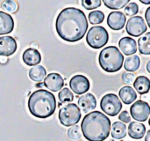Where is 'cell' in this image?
Masks as SVG:
<instances>
[{
    "label": "cell",
    "mask_w": 150,
    "mask_h": 141,
    "mask_svg": "<svg viewBox=\"0 0 150 141\" xmlns=\"http://www.w3.org/2000/svg\"><path fill=\"white\" fill-rule=\"evenodd\" d=\"M88 21L84 12L75 7L63 9L56 19L55 28L58 35L69 42H76L83 38L87 32Z\"/></svg>",
    "instance_id": "6da1fadb"
},
{
    "label": "cell",
    "mask_w": 150,
    "mask_h": 141,
    "mask_svg": "<svg viewBox=\"0 0 150 141\" xmlns=\"http://www.w3.org/2000/svg\"><path fill=\"white\" fill-rule=\"evenodd\" d=\"M81 132L88 141L105 140L111 132V120L99 111L90 112L82 121Z\"/></svg>",
    "instance_id": "7a4b0ae2"
},
{
    "label": "cell",
    "mask_w": 150,
    "mask_h": 141,
    "mask_svg": "<svg viewBox=\"0 0 150 141\" xmlns=\"http://www.w3.org/2000/svg\"><path fill=\"white\" fill-rule=\"evenodd\" d=\"M55 109V97L51 92L47 90L38 89L28 99V110L35 117L41 119L47 118L54 113Z\"/></svg>",
    "instance_id": "3957f363"
},
{
    "label": "cell",
    "mask_w": 150,
    "mask_h": 141,
    "mask_svg": "<svg viewBox=\"0 0 150 141\" xmlns=\"http://www.w3.org/2000/svg\"><path fill=\"white\" fill-rule=\"evenodd\" d=\"M101 68L106 72H116L122 68L124 57L115 46H108L101 50L98 57Z\"/></svg>",
    "instance_id": "277c9868"
},
{
    "label": "cell",
    "mask_w": 150,
    "mask_h": 141,
    "mask_svg": "<svg viewBox=\"0 0 150 141\" xmlns=\"http://www.w3.org/2000/svg\"><path fill=\"white\" fill-rule=\"evenodd\" d=\"M81 111L77 105L74 103H69L62 106L58 114L60 123L64 126H74L81 119Z\"/></svg>",
    "instance_id": "5b68a950"
},
{
    "label": "cell",
    "mask_w": 150,
    "mask_h": 141,
    "mask_svg": "<svg viewBox=\"0 0 150 141\" xmlns=\"http://www.w3.org/2000/svg\"><path fill=\"white\" fill-rule=\"evenodd\" d=\"M108 32L105 27L100 26L90 28L86 35V42L88 45L93 49H101L108 42Z\"/></svg>",
    "instance_id": "8992f818"
},
{
    "label": "cell",
    "mask_w": 150,
    "mask_h": 141,
    "mask_svg": "<svg viewBox=\"0 0 150 141\" xmlns=\"http://www.w3.org/2000/svg\"><path fill=\"white\" fill-rule=\"evenodd\" d=\"M100 108L104 113L108 116L115 117L120 112L122 109V102L116 94H107L101 99Z\"/></svg>",
    "instance_id": "52a82bcc"
},
{
    "label": "cell",
    "mask_w": 150,
    "mask_h": 141,
    "mask_svg": "<svg viewBox=\"0 0 150 141\" xmlns=\"http://www.w3.org/2000/svg\"><path fill=\"white\" fill-rule=\"evenodd\" d=\"M126 29L129 35L138 37L147 31L148 26L142 16H134L128 19Z\"/></svg>",
    "instance_id": "ba28073f"
},
{
    "label": "cell",
    "mask_w": 150,
    "mask_h": 141,
    "mask_svg": "<svg viewBox=\"0 0 150 141\" xmlns=\"http://www.w3.org/2000/svg\"><path fill=\"white\" fill-rule=\"evenodd\" d=\"M130 113L133 118L139 122H145L148 120L150 114V108L148 102L144 101H137L130 108Z\"/></svg>",
    "instance_id": "9c48e42d"
},
{
    "label": "cell",
    "mask_w": 150,
    "mask_h": 141,
    "mask_svg": "<svg viewBox=\"0 0 150 141\" xmlns=\"http://www.w3.org/2000/svg\"><path fill=\"white\" fill-rule=\"evenodd\" d=\"M71 90L76 94H83L90 89V81L83 75H76L69 81Z\"/></svg>",
    "instance_id": "30bf717a"
},
{
    "label": "cell",
    "mask_w": 150,
    "mask_h": 141,
    "mask_svg": "<svg viewBox=\"0 0 150 141\" xmlns=\"http://www.w3.org/2000/svg\"><path fill=\"white\" fill-rule=\"evenodd\" d=\"M18 45L16 40L9 35L0 37V56L10 57L17 50Z\"/></svg>",
    "instance_id": "8fae6325"
},
{
    "label": "cell",
    "mask_w": 150,
    "mask_h": 141,
    "mask_svg": "<svg viewBox=\"0 0 150 141\" xmlns=\"http://www.w3.org/2000/svg\"><path fill=\"white\" fill-rule=\"evenodd\" d=\"M127 19L126 15L121 11H112L107 17V25L112 30H121L125 24Z\"/></svg>",
    "instance_id": "7c38bea8"
},
{
    "label": "cell",
    "mask_w": 150,
    "mask_h": 141,
    "mask_svg": "<svg viewBox=\"0 0 150 141\" xmlns=\"http://www.w3.org/2000/svg\"><path fill=\"white\" fill-rule=\"evenodd\" d=\"M44 86L52 92H57L64 86V79L58 73H50L44 79Z\"/></svg>",
    "instance_id": "4fadbf2b"
},
{
    "label": "cell",
    "mask_w": 150,
    "mask_h": 141,
    "mask_svg": "<svg viewBox=\"0 0 150 141\" xmlns=\"http://www.w3.org/2000/svg\"><path fill=\"white\" fill-rule=\"evenodd\" d=\"M78 105L80 107L79 109H81L83 113H90L97 107V99L92 94L87 93L80 96L78 99Z\"/></svg>",
    "instance_id": "5bb4252c"
},
{
    "label": "cell",
    "mask_w": 150,
    "mask_h": 141,
    "mask_svg": "<svg viewBox=\"0 0 150 141\" xmlns=\"http://www.w3.org/2000/svg\"><path fill=\"white\" fill-rule=\"evenodd\" d=\"M22 59L26 65L35 66L38 65L41 61V56L38 49L33 48H29L25 49L23 53Z\"/></svg>",
    "instance_id": "9a60e30c"
},
{
    "label": "cell",
    "mask_w": 150,
    "mask_h": 141,
    "mask_svg": "<svg viewBox=\"0 0 150 141\" xmlns=\"http://www.w3.org/2000/svg\"><path fill=\"white\" fill-rule=\"evenodd\" d=\"M120 49L122 52L127 56H131L136 53L137 51V44L136 41L131 37H123L119 42Z\"/></svg>",
    "instance_id": "2e32d148"
},
{
    "label": "cell",
    "mask_w": 150,
    "mask_h": 141,
    "mask_svg": "<svg viewBox=\"0 0 150 141\" xmlns=\"http://www.w3.org/2000/svg\"><path fill=\"white\" fill-rule=\"evenodd\" d=\"M14 28V21L12 17L0 11V35L10 34Z\"/></svg>",
    "instance_id": "e0dca14e"
},
{
    "label": "cell",
    "mask_w": 150,
    "mask_h": 141,
    "mask_svg": "<svg viewBox=\"0 0 150 141\" xmlns=\"http://www.w3.org/2000/svg\"><path fill=\"white\" fill-rule=\"evenodd\" d=\"M146 133V126L141 123L131 122L128 126V135L134 140H141Z\"/></svg>",
    "instance_id": "ac0fdd59"
},
{
    "label": "cell",
    "mask_w": 150,
    "mask_h": 141,
    "mask_svg": "<svg viewBox=\"0 0 150 141\" xmlns=\"http://www.w3.org/2000/svg\"><path fill=\"white\" fill-rule=\"evenodd\" d=\"M119 94H120V100H121L127 105H129V104L133 103L137 99V94H136V92L130 86L123 87L120 90Z\"/></svg>",
    "instance_id": "d6986e66"
},
{
    "label": "cell",
    "mask_w": 150,
    "mask_h": 141,
    "mask_svg": "<svg viewBox=\"0 0 150 141\" xmlns=\"http://www.w3.org/2000/svg\"><path fill=\"white\" fill-rule=\"evenodd\" d=\"M134 87L141 94H148L150 88V81L149 79L146 76H139L135 78V80L134 82Z\"/></svg>",
    "instance_id": "ffe728a7"
},
{
    "label": "cell",
    "mask_w": 150,
    "mask_h": 141,
    "mask_svg": "<svg viewBox=\"0 0 150 141\" xmlns=\"http://www.w3.org/2000/svg\"><path fill=\"white\" fill-rule=\"evenodd\" d=\"M47 75V71L42 65H35L32 67L29 71V77L32 80L36 82H40L44 80Z\"/></svg>",
    "instance_id": "44dd1931"
},
{
    "label": "cell",
    "mask_w": 150,
    "mask_h": 141,
    "mask_svg": "<svg viewBox=\"0 0 150 141\" xmlns=\"http://www.w3.org/2000/svg\"><path fill=\"white\" fill-rule=\"evenodd\" d=\"M127 135V126L122 122H115L112 127V136L115 140L124 139Z\"/></svg>",
    "instance_id": "7402d4cb"
},
{
    "label": "cell",
    "mask_w": 150,
    "mask_h": 141,
    "mask_svg": "<svg viewBox=\"0 0 150 141\" xmlns=\"http://www.w3.org/2000/svg\"><path fill=\"white\" fill-rule=\"evenodd\" d=\"M138 45H139V50L140 53L142 55H149L150 54V32L146 33L144 35H142L139 41H138Z\"/></svg>",
    "instance_id": "603a6c76"
},
{
    "label": "cell",
    "mask_w": 150,
    "mask_h": 141,
    "mask_svg": "<svg viewBox=\"0 0 150 141\" xmlns=\"http://www.w3.org/2000/svg\"><path fill=\"white\" fill-rule=\"evenodd\" d=\"M140 64H141L140 57L134 55V56L127 57L125 64H124V67L126 71H127V72H132L137 71L140 67Z\"/></svg>",
    "instance_id": "cb8c5ba5"
},
{
    "label": "cell",
    "mask_w": 150,
    "mask_h": 141,
    "mask_svg": "<svg viewBox=\"0 0 150 141\" xmlns=\"http://www.w3.org/2000/svg\"><path fill=\"white\" fill-rule=\"evenodd\" d=\"M103 2L106 7L113 10L120 9L129 3L128 0H104Z\"/></svg>",
    "instance_id": "d4e9b609"
},
{
    "label": "cell",
    "mask_w": 150,
    "mask_h": 141,
    "mask_svg": "<svg viewBox=\"0 0 150 141\" xmlns=\"http://www.w3.org/2000/svg\"><path fill=\"white\" fill-rule=\"evenodd\" d=\"M58 98L61 102H71L74 100V95L69 88L65 87L59 92Z\"/></svg>",
    "instance_id": "484cf974"
},
{
    "label": "cell",
    "mask_w": 150,
    "mask_h": 141,
    "mask_svg": "<svg viewBox=\"0 0 150 141\" xmlns=\"http://www.w3.org/2000/svg\"><path fill=\"white\" fill-rule=\"evenodd\" d=\"M104 19H105V14L101 11H94L89 14V21L93 25L102 23Z\"/></svg>",
    "instance_id": "4316f807"
},
{
    "label": "cell",
    "mask_w": 150,
    "mask_h": 141,
    "mask_svg": "<svg viewBox=\"0 0 150 141\" xmlns=\"http://www.w3.org/2000/svg\"><path fill=\"white\" fill-rule=\"evenodd\" d=\"M18 4L13 0H6L2 4V9L8 13H14L18 10Z\"/></svg>",
    "instance_id": "83f0119b"
},
{
    "label": "cell",
    "mask_w": 150,
    "mask_h": 141,
    "mask_svg": "<svg viewBox=\"0 0 150 141\" xmlns=\"http://www.w3.org/2000/svg\"><path fill=\"white\" fill-rule=\"evenodd\" d=\"M68 136L71 140H79L82 137V132L78 125H74L70 127L68 131Z\"/></svg>",
    "instance_id": "f1b7e54d"
},
{
    "label": "cell",
    "mask_w": 150,
    "mask_h": 141,
    "mask_svg": "<svg viewBox=\"0 0 150 141\" xmlns=\"http://www.w3.org/2000/svg\"><path fill=\"white\" fill-rule=\"evenodd\" d=\"M139 11V6L136 3L134 2H131L128 3L127 4V6L125 7V13L128 16H133L137 14Z\"/></svg>",
    "instance_id": "f546056e"
},
{
    "label": "cell",
    "mask_w": 150,
    "mask_h": 141,
    "mask_svg": "<svg viewBox=\"0 0 150 141\" xmlns=\"http://www.w3.org/2000/svg\"><path fill=\"white\" fill-rule=\"evenodd\" d=\"M82 5L87 10H93L101 5L100 0H83Z\"/></svg>",
    "instance_id": "4dcf8cb0"
},
{
    "label": "cell",
    "mask_w": 150,
    "mask_h": 141,
    "mask_svg": "<svg viewBox=\"0 0 150 141\" xmlns=\"http://www.w3.org/2000/svg\"><path fill=\"white\" fill-rule=\"evenodd\" d=\"M135 80V76L132 72H125L122 75V81L127 84V85H131L134 82Z\"/></svg>",
    "instance_id": "1f68e13d"
},
{
    "label": "cell",
    "mask_w": 150,
    "mask_h": 141,
    "mask_svg": "<svg viewBox=\"0 0 150 141\" xmlns=\"http://www.w3.org/2000/svg\"><path fill=\"white\" fill-rule=\"evenodd\" d=\"M119 119L120 121H122L123 123H130L131 121V117L129 115V113L127 111H122L120 113V115L119 116Z\"/></svg>",
    "instance_id": "d6a6232c"
},
{
    "label": "cell",
    "mask_w": 150,
    "mask_h": 141,
    "mask_svg": "<svg viewBox=\"0 0 150 141\" xmlns=\"http://www.w3.org/2000/svg\"><path fill=\"white\" fill-rule=\"evenodd\" d=\"M145 17H146V19H147V23H148V25L150 26V7H149V8L147 9V11H146Z\"/></svg>",
    "instance_id": "836d02e7"
},
{
    "label": "cell",
    "mask_w": 150,
    "mask_h": 141,
    "mask_svg": "<svg viewBox=\"0 0 150 141\" xmlns=\"http://www.w3.org/2000/svg\"><path fill=\"white\" fill-rule=\"evenodd\" d=\"M7 57H0V64H6Z\"/></svg>",
    "instance_id": "e575fe53"
},
{
    "label": "cell",
    "mask_w": 150,
    "mask_h": 141,
    "mask_svg": "<svg viewBox=\"0 0 150 141\" xmlns=\"http://www.w3.org/2000/svg\"><path fill=\"white\" fill-rule=\"evenodd\" d=\"M145 141H150V131H149L146 134V138H145Z\"/></svg>",
    "instance_id": "d590c367"
},
{
    "label": "cell",
    "mask_w": 150,
    "mask_h": 141,
    "mask_svg": "<svg viewBox=\"0 0 150 141\" xmlns=\"http://www.w3.org/2000/svg\"><path fill=\"white\" fill-rule=\"evenodd\" d=\"M149 64H150V61L148 62V64H147V72L150 73V69H149Z\"/></svg>",
    "instance_id": "8d00e7d4"
},
{
    "label": "cell",
    "mask_w": 150,
    "mask_h": 141,
    "mask_svg": "<svg viewBox=\"0 0 150 141\" xmlns=\"http://www.w3.org/2000/svg\"><path fill=\"white\" fill-rule=\"evenodd\" d=\"M141 1V3H142V4H150V0L149 1H144V0H140Z\"/></svg>",
    "instance_id": "74e56055"
}]
</instances>
